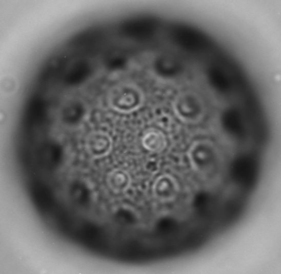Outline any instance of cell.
Wrapping results in <instances>:
<instances>
[{"instance_id":"6da1fadb","label":"cell","mask_w":281,"mask_h":274,"mask_svg":"<svg viewBox=\"0 0 281 274\" xmlns=\"http://www.w3.org/2000/svg\"><path fill=\"white\" fill-rule=\"evenodd\" d=\"M110 103L115 109L124 112L137 108L143 101L140 90L130 84H124L114 88L110 95Z\"/></svg>"},{"instance_id":"7a4b0ae2","label":"cell","mask_w":281,"mask_h":274,"mask_svg":"<svg viewBox=\"0 0 281 274\" xmlns=\"http://www.w3.org/2000/svg\"><path fill=\"white\" fill-rule=\"evenodd\" d=\"M111 146V138L103 132H92L87 138V149L94 157H101L107 154L110 150Z\"/></svg>"},{"instance_id":"3957f363","label":"cell","mask_w":281,"mask_h":274,"mask_svg":"<svg viewBox=\"0 0 281 274\" xmlns=\"http://www.w3.org/2000/svg\"><path fill=\"white\" fill-rule=\"evenodd\" d=\"M165 135L160 131L152 129L146 132L142 139L144 147L147 150L158 152L163 150L166 146Z\"/></svg>"},{"instance_id":"277c9868","label":"cell","mask_w":281,"mask_h":274,"mask_svg":"<svg viewBox=\"0 0 281 274\" xmlns=\"http://www.w3.org/2000/svg\"><path fill=\"white\" fill-rule=\"evenodd\" d=\"M175 188V183L171 177L162 176L154 182L153 192L156 198L166 199L174 193Z\"/></svg>"},{"instance_id":"5b68a950","label":"cell","mask_w":281,"mask_h":274,"mask_svg":"<svg viewBox=\"0 0 281 274\" xmlns=\"http://www.w3.org/2000/svg\"><path fill=\"white\" fill-rule=\"evenodd\" d=\"M108 183L111 188L116 192H123L128 188L130 178L127 172L122 170H116L110 174Z\"/></svg>"}]
</instances>
